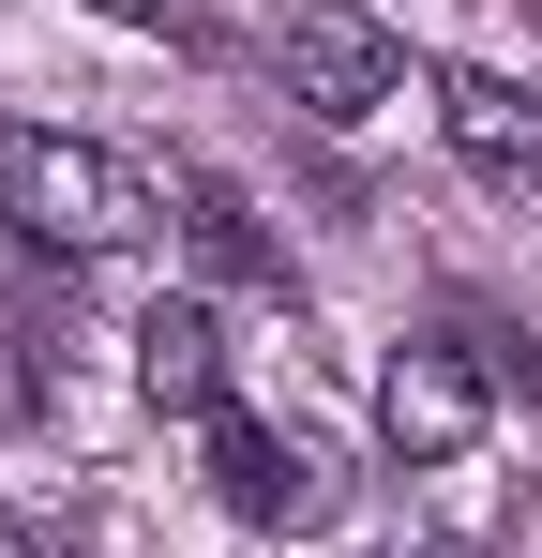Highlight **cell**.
<instances>
[{
  "instance_id": "obj_1",
  "label": "cell",
  "mask_w": 542,
  "mask_h": 558,
  "mask_svg": "<svg viewBox=\"0 0 542 558\" xmlns=\"http://www.w3.org/2000/svg\"><path fill=\"white\" fill-rule=\"evenodd\" d=\"M0 227L46 242V257H121V242H151L167 211H151V182H136L121 151L46 136V121H0Z\"/></svg>"
},
{
  "instance_id": "obj_2",
  "label": "cell",
  "mask_w": 542,
  "mask_h": 558,
  "mask_svg": "<svg viewBox=\"0 0 542 558\" xmlns=\"http://www.w3.org/2000/svg\"><path fill=\"white\" fill-rule=\"evenodd\" d=\"M271 61H286V106H317V121H377L407 92V46L377 15H347V0H286L271 15Z\"/></svg>"
},
{
  "instance_id": "obj_3",
  "label": "cell",
  "mask_w": 542,
  "mask_h": 558,
  "mask_svg": "<svg viewBox=\"0 0 542 558\" xmlns=\"http://www.w3.org/2000/svg\"><path fill=\"white\" fill-rule=\"evenodd\" d=\"M211 498L242 513V529H332V453L317 438H286V423H257V408H211Z\"/></svg>"
},
{
  "instance_id": "obj_4",
  "label": "cell",
  "mask_w": 542,
  "mask_h": 558,
  "mask_svg": "<svg viewBox=\"0 0 542 558\" xmlns=\"http://www.w3.org/2000/svg\"><path fill=\"white\" fill-rule=\"evenodd\" d=\"M482 408H497V392H482V363H467V348H392V377H377V438H392V453L407 468H452L467 453V438H482Z\"/></svg>"
},
{
  "instance_id": "obj_5",
  "label": "cell",
  "mask_w": 542,
  "mask_h": 558,
  "mask_svg": "<svg viewBox=\"0 0 542 558\" xmlns=\"http://www.w3.org/2000/svg\"><path fill=\"white\" fill-rule=\"evenodd\" d=\"M438 136L482 167L497 196H542V92L497 61H438Z\"/></svg>"
},
{
  "instance_id": "obj_6",
  "label": "cell",
  "mask_w": 542,
  "mask_h": 558,
  "mask_svg": "<svg viewBox=\"0 0 542 558\" xmlns=\"http://www.w3.org/2000/svg\"><path fill=\"white\" fill-rule=\"evenodd\" d=\"M136 392H151L167 423H211V408H226V317H211V302H151V317H136Z\"/></svg>"
},
{
  "instance_id": "obj_7",
  "label": "cell",
  "mask_w": 542,
  "mask_h": 558,
  "mask_svg": "<svg viewBox=\"0 0 542 558\" xmlns=\"http://www.w3.org/2000/svg\"><path fill=\"white\" fill-rule=\"evenodd\" d=\"M167 211H181V242H196V272H211V287H286V242H271V211H257L242 182L181 167V182H167Z\"/></svg>"
},
{
  "instance_id": "obj_8",
  "label": "cell",
  "mask_w": 542,
  "mask_h": 558,
  "mask_svg": "<svg viewBox=\"0 0 542 558\" xmlns=\"http://www.w3.org/2000/svg\"><path fill=\"white\" fill-rule=\"evenodd\" d=\"M0 558H90V513L76 498H0Z\"/></svg>"
},
{
  "instance_id": "obj_9",
  "label": "cell",
  "mask_w": 542,
  "mask_h": 558,
  "mask_svg": "<svg viewBox=\"0 0 542 558\" xmlns=\"http://www.w3.org/2000/svg\"><path fill=\"white\" fill-rule=\"evenodd\" d=\"M422 558H482V544H422Z\"/></svg>"
}]
</instances>
